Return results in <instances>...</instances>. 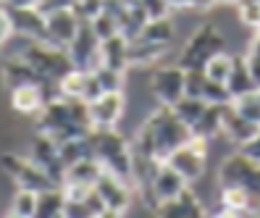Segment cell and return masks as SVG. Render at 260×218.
Segmentation results:
<instances>
[{"instance_id":"2e32d148","label":"cell","mask_w":260,"mask_h":218,"mask_svg":"<svg viewBox=\"0 0 260 218\" xmlns=\"http://www.w3.org/2000/svg\"><path fill=\"white\" fill-rule=\"evenodd\" d=\"M13 35H21L29 40H45L48 37V24H45V13L37 6H21V8H6Z\"/></svg>"},{"instance_id":"5b68a950","label":"cell","mask_w":260,"mask_h":218,"mask_svg":"<svg viewBox=\"0 0 260 218\" xmlns=\"http://www.w3.org/2000/svg\"><path fill=\"white\" fill-rule=\"evenodd\" d=\"M218 184H239L244 186L255 202H260V163L250 161L247 155H242L239 150H232L229 155H223L218 171H216Z\"/></svg>"},{"instance_id":"7402d4cb","label":"cell","mask_w":260,"mask_h":218,"mask_svg":"<svg viewBox=\"0 0 260 218\" xmlns=\"http://www.w3.org/2000/svg\"><path fill=\"white\" fill-rule=\"evenodd\" d=\"M218 205L226 210H257L260 205L255 202V197L239 184H218Z\"/></svg>"},{"instance_id":"ba28073f","label":"cell","mask_w":260,"mask_h":218,"mask_svg":"<svg viewBox=\"0 0 260 218\" xmlns=\"http://www.w3.org/2000/svg\"><path fill=\"white\" fill-rule=\"evenodd\" d=\"M187 71L179 64H160L150 71V95L158 105H174L184 98Z\"/></svg>"},{"instance_id":"d4e9b609","label":"cell","mask_w":260,"mask_h":218,"mask_svg":"<svg viewBox=\"0 0 260 218\" xmlns=\"http://www.w3.org/2000/svg\"><path fill=\"white\" fill-rule=\"evenodd\" d=\"M176 35H179V29H176L174 13H171V16H163V19H150L145 24L140 37L147 40V42H158V45H174L176 42Z\"/></svg>"},{"instance_id":"9a60e30c","label":"cell","mask_w":260,"mask_h":218,"mask_svg":"<svg viewBox=\"0 0 260 218\" xmlns=\"http://www.w3.org/2000/svg\"><path fill=\"white\" fill-rule=\"evenodd\" d=\"M45 24H48V40L50 45H55V48H69V42L76 37V32H79L82 26V19L76 16L74 6L71 8H60V11H53L45 16Z\"/></svg>"},{"instance_id":"e0dca14e","label":"cell","mask_w":260,"mask_h":218,"mask_svg":"<svg viewBox=\"0 0 260 218\" xmlns=\"http://www.w3.org/2000/svg\"><path fill=\"white\" fill-rule=\"evenodd\" d=\"M257 132H260L257 123H252V121H247L244 116H239V113L234 111L232 103L223 105V129H221V134H223V139H226V142L232 145L234 150L242 147L244 142H250Z\"/></svg>"},{"instance_id":"1f68e13d","label":"cell","mask_w":260,"mask_h":218,"mask_svg":"<svg viewBox=\"0 0 260 218\" xmlns=\"http://www.w3.org/2000/svg\"><path fill=\"white\" fill-rule=\"evenodd\" d=\"M205 105H208V103H203V100H197V98L184 95L181 100H176L171 108H174V113L179 116V121H184L187 127L192 129L194 123L200 121V116H203V111H205Z\"/></svg>"},{"instance_id":"d6986e66","label":"cell","mask_w":260,"mask_h":218,"mask_svg":"<svg viewBox=\"0 0 260 218\" xmlns=\"http://www.w3.org/2000/svg\"><path fill=\"white\" fill-rule=\"evenodd\" d=\"M171 45H158V42H147L142 37L129 40V64L132 69H152L160 66L163 58L168 55Z\"/></svg>"},{"instance_id":"3957f363","label":"cell","mask_w":260,"mask_h":218,"mask_svg":"<svg viewBox=\"0 0 260 218\" xmlns=\"http://www.w3.org/2000/svg\"><path fill=\"white\" fill-rule=\"evenodd\" d=\"M0 171L6 176H11V181L21 186V190H32V192H45V190H53L55 179L45 171L42 166H37L35 161H29L24 152L19 150H3L0 152Z\"/></svg>"},{"instance_id":"ab89813d","label":"cell","mask_w":260,"mask_h":218,"mask_svg":"<svg viewBox=\"0 0 260 218\" xmlns=\"http://www.w3.org/2000/svg\"><path fill=\"white\" fill-rule=\"evenodd\" d=\"M242 155H247L250 161H255V163H260V132L250 139V142H244L242 147H237Z\"/></svg>"},{"instance_id":"60d3db41","label":"cell","mask_w":260,"mask_h":218,"mask_svg":"<svg viewBox=\"0 0 260 218\" xmlns=\"http://www.w3.org/2000/svg\"><path fill=\"white\" fill-rule=\"evenodd\" d=\"M74 6V0H40L37 3V8L48 16V13H53V11H60V8H71Z\"/></svg>"},{"instance_id":"30bf717a","label":"cell","mask_w":260,"mask_h":218,"mask_svg":"<svg viewBox=\"0 0 260 218\" xmlns=\"http://www.w3.org/2000/svg\"><path fill=\"white\" fill-rule=\"evenodd\" d=\"M89 105V123L92 129H118L126 116V92H103Z\"/></svg>"},{"instance_id":"4dcf8cb0","label":"cell","mask_w":260,"mask_h":218,"mask_svg":"<svg viewBox=\"0 0 260 218\" xmlns=\"http://www.w3.org/2000/svg\"><path fill=\"white\" fill-rule=\"evenodd\" d=\"M232 66H234V53L223 50V53H218V55H213V58L208 60V64L203 66V71H205V76H208V79L226 84L229 74H232Z\"/></svg>"},{"instance_id":"ffe728a7","label":"cell","mask_w":260,"mask_h":218,"mask_svg":"<svg viewBox=\"0 0 260 218\" xmlns=\"http://www.w3.org/2000/svg\"><path fill=\"white\" fill-rule=\"evenodd\" d=\"M100 66H108L116 71H129V40L124 35H116L100 42Z\"/></svg>"},{"instance_id":"e575fe53","label":"cell","mask_w":260,"mask_h":218,"mask_svg":"<svg viewBox=\"0 0 260 218\" xmlns=\"http://www.w3.org/2000/svg\"><path fill=\"white\" fill-rule=\"evenodd\" d=\"M234 8H237V16L244 26L257 29V24H260V0H237Z\"/></svg>"},{"instance_id":"8d00e7d4","label":"cell","mask_w":260,"mask_h":218,"mask_svg":"<svg viewBox=\"0 0 260 218\" xmlns=\"http://www.w3.org/2000/svg\"><path fill=\"white\" fill-rule=\"evenodd\" d=\"M244 60H247V69L252 74V79L255 84L260 87V35H255L250 42H247V48H244Z\"/></svg>"},{"instance_id":"52a82bcc","label":"cell","mask_w":260,"mask_h":218,"mask_svg":"<svg viewBox=\"0 0 260 218\" xmlns=\"http://www.w3.org/2000/svg\"><path fill=\"white\" fill-rule=\"evenodd\" d=\"M8 98V108L21 118H35L45 103H50L53 98H58V84L55 82H45V84H21L6 89Z\"/></svg>"},{"instance_id":"f6af8a7d","label":"cell","mask_w":260,"mask_h":218,"mask_svg":"<svg viewBox=\"0 0 260 218\" xmlns=\"http://www.w3.org/2000/svg\"><path fill=\"white\" fill-rule=\"evenodd\" d=\"M60 218H63V215H60Z\"/></svg>"},{"instance_id":"b9f144b4","label":"cell","mask_w":260,"mask_h":218,"mask_svg":"<svg viewBox=\"0 0 260 218\" xmlns=\"http://www.w3.org/2000/svg\"><path fill=\"white\" fill-rule=\"evenodd\" d=\"M11 35H13V29H11L8 11H6V8H0V45H3V42H6Z\"/></svg>"},{"instance_id":"4fadbf2b","label":"cell","mask_w":260,"mask_h":218,"mask_svg":"<svg viewBox=\"0 0 260 218\" xmlns=\"http://www.w3.org/2000/svg\"><path fill=\"white\" fill-rule=\"evenodd\" d=\"M184 95H189V98H197V100H203V103H208V105H229V103H232V95H229L226 84L208 79L203 69L187 71Z\"/></svg>"},{"instance_id":"ee69618b","label":"cell","mask_w":260,"mask_h":218,"mask_svg":"<svg viewBox=\"0 0 260 218\" xmlns=\"http://www.w3.org/2000/svg\"><path fill=\"white\" fill-rule=\"evenodd\" d=\"M255 35H260V24H257V29H255Z\"/></svg>"},{"instance_id":"484cf974","label":"cell","mask_w":260,"mask_h":218,"mask_svg":"<svg viewBox=\"0 0 260 218\" xmlns=\"http://www.w3.org/2000/svg\"><path fill=\"white\" fill-rule=\"evenodd\" d=\"M221 129H223V105H205L200 121L192 127V134L210 142V139L221 137Z\"/></svg>"},{"instance_id":"7c38bea8","label":"cell","mask_w":260,"mask_h":218,"mask_svg":"<svg viewBox=\"0 0 260 218\" xmlns=\"http://www.w3.org/2000/svg\"><path fill=\"white\" fill-rule=\"evenodd\" d=\"M95 192L103 197L105 202V208L113 210V213H121V215H126L134 205V186L124 179H118L116 174H108V171H103V174L98 176L95 181Z\"/></svg>"},{"instance_id":"6da1fadb","label":"cell","mask_w":260,"mask_h":218,"mask_svg":"<svg viewBox=\"0 0 260 218\" xmlns=\"http://www.w3.org/2000/svg\"><path fill=\"white\" fill-rule=\"evenodd\" d=\"M89 142H92V155L100 161L103 171L116 174L132 184V139L121 129H92L89 132Z\"/></svg>"},{"instance_id":"9c48e42d","label":"cell","mask_w":260,"mask_h":218,"mask_svg":"<svg viewBox=\"0 0 260 218\" xmlns=\"http://www.w3.org/2000/svg\"><path fill=\"white\" fill-rule=\"evenodd\" d=\"M21 152L26 155L29 161H35L37 166H42L55 179V184L60 186L66 166H63V161H60V152H58V142H55V139H50L48 134H42V132H32V137H29L26 145L21 147Z\"/></svg>"},{"instance_id":"ac0fdd59","label":"cell","mask_w":260,"mask_h":218,"mask_svg":"<svg viewBox=\"0 0 260 218\" xmlns=\"http://www.w3.org/2000/svg\"><path fill=\"white\" fill-rule=\"evenodd\" d=\"M0 82H3V89H13L21 84H45L48 79H42L24 58H6L0 60Z\"/></svg>"},{"instance_id":"8992f818","label":"cell","mask_w":260,"mask_h":218,"mask_svg":"<svg viewBox=\"0 0 260 218\" xmlns=\"http://www.w3.org/2000/svg\"><path fill=\"white\" fill-rule=\"evenodd\" d=\"M163 163H168L174 171H179V174L187 179V184L200 181L208 171V139L192 134L187 142L181 147H176Z\"/></svg>"},{"instance_id":"277c9868","label":"cell","mask_w":260,"mask_h":218,"mask_svg":"<svg viewBox=\"0 0 260 218\" xmlns=\"http://www.w3.org/2000/svg\"><path fill=\"white\" fill-rule=\"evenodd\" d=\"M29 66H32L42 79L48 82H58L63 74H69L74 66H71V58L63 48H55L48 40H32L26 45V50L21 55Z\"/></svg>"},{"instance_id":"603a6c76","label":"cell","mask_w":260,"mask_h":218,"mask_svg":"<svg viewBox=\"0 0 260 218\" xmlns=\"http://www.w3.org/2000/svg\"><path fill=\"white\" fill-rule=\"evenodd\" d=\"M226 89H229V95H232V100H237L242 95H247V92L257 89L252 74L247 69L244 55H234V66H232V74H229V79H226Z\"/></svg>"},{"instance_id":"7a4b0ae2","label":"cell","mask_w":260,"mask_h":218,"mask_svg":"<svg viewBox=\"0 0 260 218\" xmlns=\"http://www.w3.org/2000/svg\"><path fill=\"white\" fill-rule=\"evenodd\" d=\"M226 45H229V40L221 32V26L213 24V21H205V24L194 26L189 32V37L184 40V45H181V50H179L176 64L184 71L203 69L213 55L226 50Z\"/></svg>"},{"instance_id":"f546056e","label":"cell","mask_w":260,"mask_h":218,"mask_svg":"<svg viewBox=\"0 0 260 218\" xmlns=\"http://www.w3.org/2000/svg\"><path fill=\"white\" fill-rule=\"evenodd\" d=\"M35 208H37V192L16 186V190L11 192V197H8V208L6 210L16 213L21 218H32L35 215Z\"/></svg>"},{"instance_id":"f35d334b","label":"cell","mask_w":260,"mask_h":218,"mask_svg":"<svg viewBox=\"0 0 260 218\" xmlns=\"http://www.w3.org/2000/svg\"><path fill=\"white\" fill-rule=\"evenodd\" d=\"M140 6L145 8V13L150 19H163V16H171L174 13L168 0H140Z\"/></svg>"},{"instance_id":"44dd1931","label":"cell","mask_w":260,"mask_h":218,"mask_svg":"<svg viewBox=\"0 0 260 218\" xmlns=\"http://www.w3.org/2000/svg\"><path fill=\"white\" fill-rule=\"evenodd\" d=\"M105 210V202H103V197L95 192V186L89 190L82 200H66L63 202V218H98V215H103Z\"/></svg>"},{"instance_id":"f1b7e54d","label":"cell","mask_w":260,"mask_h":218,"mask_svg":"<svg viewBox=\"0 0 260 218\" xmlns=\"http://www.w3.org/2000/svg\"><path fill=\"white\" fill-rule=\"evenodd\" d=\"M147 21H150V16L145 13L142 6H129L126 13H124V16H121V21H118V32L124 35L126 40H134V37L142 35V29H145Z\"/></svg>"},{"instance_id":"7bdbcfd3","label":"cell","mask_w":260,"mask_h":218,"mask_svg":"<svg viewBox=\"0 0 260 218\" xmlns=\"http://www.w3.org/2000/svg\"><path fill=\"white\" fill-rule=\"evenodd\" d=\"M40 0H3V8H21V6H37Z\"/></svg>"},{"instance_id":"83f0119b","label":"cell","mask_w":260,"mask_h":218,"mask_svg":"<svg viewBox=\"0 0 260 218\" xmlns=\"http://www.w3.org/2000/svg\"><path fill=\"white\" fill-rule=\"evenodd\" d=\"M58 152H60V161H63V166H71V163L84 161V158H95V155H92V142H89V134L60 142V145H58Z\"/></svg>"},{"instance_id":"74e56055","label":"cell","mask_w":260,"mask_h":218,"mask_svg":"<svg viewBox=\"0 0 260 218\" xmlns=\"http://www.w3.org/2000/svg\"><path fill=\"white\" fill-rule=\"evenodd\" d=\"M103 3L105 0H74V11L82 21H92L103 13Z\"/></svg>"},{"instance_id":"d6a6232c","label":"cell","mask_w":260,"mask_h":218,"mask_svg":"<svg viewBox=\"0 0 260 218\" xmlns=\"http://www.w3.org/2000/svg\"><path fill=\"white\" fill-rule=\"evenodd\" d=\"M95 79L100 84L103 92H124L126 89V71H116L108 66H98L95 71Z\"/></svg>"},{"instance_id":"836d02e7","label":"cell","mask_w":260,"mask_h":218,"mask_svg":"<svg viewBox=\"0 0 260 218\" xmlns=\"http://www.w3.org/2000/svg\"><path fill=\"white\" fill-rule=\"evenodd\" d=\"M232 105H234V111L239 116H244L247 121H252V123L260 127V87L247 92V95L237 98V100H232Z\"/></svg>"},{"instance_id":"d590c367","label":"cell","mask_w":260,"mask_h":218,"mask_svg":"<svg viewBox=\"0 0 260 218\" xmlns=\"http://www.w3.org/2000/svg\"><path fill=\"white\" fill-rule=\"evenodd\" d=\"M89 26H92V32L100 37V42L103 40H108V37H116V35H121L118 32V21L111 16V13H100V16H95L92 21H89Z\"/></svg>"},{"instance_id":"cb8c5ba5","label":"cell","mask_w":260,"mask_h":218,"mask_svg":"<svg viewBox=\"0 0 260 218\" xmlns=\"http://www.w3.org/2000/svg\"><path fill=\"white\" fill-rule=\"evenodd\" d=\"M100 174H103L100 161L98 158H84V161H76V163L66 166L63 181L60 184H89V186H95Z\"/></svg>"},{"instance_id":"5bb4252c","label":"cell","mask_w":260,"mask_h":218,"mask_svg":"<svg viewBox=\"0 0 260 218\" xmlns=\"http://www.w3.org/2000/svg\"><path fill=\"white\" fill-rule=\"evenodd\" d=\"M208 215L210 213L205 208V202L200 200V195L192 186H187L179 197L160 202L155 208V213H152V218H208Z\"/></svg>"},{"instance_id":"4316f807","label":"cell","mask_w":260,"mask_h":218,"mask_svg":"<svg viewBox=\"0 0 260 218\" xmlns=\"http://www.w3.org/2000/svg\"><path fill=\"white\" fill-rule=\"evenodd\" d=\"M63 190L60 186H53V190H45L37 195V208H35V215L32 218H60L63 213Z\"/></svg>"},{"instance_id":"8fae6325","label":"cell","mask_w":260,"mask_h":218,"mask_svg":"<svg viewBox=\"0 0 260 218\" xmlns=\"http://www.w3.org/2000/svg\"><path fill=\"white\" fill-rule=\"evenodd\" d=\"M69 58H71V66L74 69H82V71H95L100 66V37L92 32L89 21H82L76 37L69 42L66 48Z\"/></svg>"}]
</instances>
